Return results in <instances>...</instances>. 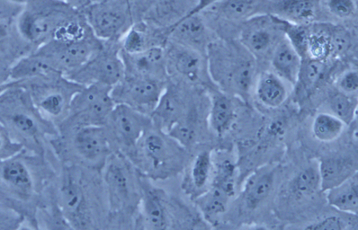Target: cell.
Returning a JSON list of instances; mask_svg holds the SVG:
<instances>
[{
	"label": "cell",
	"instance_id": "13",
	"mask_svg": "<svg viewBox=\"0 0 358 230\" xmlns=\"http://www.w3.org/2000/svg\"><path fill=\"white\" fill-rule=\"evenodd\" d=\"M165 52L169 78L191 85H203L211 81L206 55L169 41Z\"/></svg>",
	"mask_w": 358,
	"mask_h": 230
},
{
	"label": "cell",
	"instance_id": "19",
	"mask_svg": "<svg viewBox=\"0 0 358 230\" xmlns=\"http://www.w3.org/2000/svg\"><path fill=\"white\" fill-rule=\"evenodd\" d=\"M124 75L145 77L167 81L165 47H154L137 54H127L121 50Z\"/></svg>",
	"mask_w": 358,
	"mask_h": 230
},
{
	"label": "cell",
	"instance_id": "9",
	"mask_svg": "<svg viewBox=\"0 0 358 230\" xmlns=\"http://www.w3.org/2000/svg\"><path fill=\"white\" fill-rule=\"evenodd\" d=\"M124 76L120 43L104 42L85 64L66 76L82 86L101 84L114 87Z\"/></svg>",
	"mask_w": 358,
	"mask_h": 230
},
{
	"label": "cell",
	"instance_id": "4",
	"mask_svg": "<svg viewBox=\"0 0 358 230\" xmlns=\"http://www.w3.org/2000/svg\"><path fill=\"white\" fill-rule=\"evenodd\" d=\"M80 11L59 0H29L16 21L19 36L34 51L55 38Z\"/></svg>",
	"mask_w": 358,
	"mask_h": 230
},
{
	"label": "cell",
	"instance_id": "1",
	"mask_svg": "<svg viewBox=\"0 0 358 230\" xmlns=\"http://www.w3.org/2000/svg\"><path fill=\"white\" fill-rule=\"evenodd\" d=\"M0 123L25 152L45 158L47 138L57 127L36 108L24 88L8 82L0 94Z\"/></svg>",
	"mask_w": 358,
	"mask_h": 230
},
{
	"label": "cell",
	"instance_id": "17",
	"mask_svg": "<svg viewBox=\"0 0 358 230\" xmlns=\"http://www.w3.org/2000/svg\"><path fill=\"white\" fill-rule=\"evenodd\" d=\"M174 141L165 132L157 128L155 131L151 127L142 136L134 152L145 161L150 172L162 173L176 154Z\"/></svg>",
	"mask_w": 358,
	"mask_h": 230
},
{
	"label": "cell",
	"instance_id": "12",
	"mask_svg": "<svg viewBox=\"0 0 358 230\" xmlns=\"http://www.w3.org/2000/svg\"><path fill=\"white\" fill-rule=\"evenodd\" d=\"M167 81L145 77L125 76L112 88L115 104H124L150 117L165 92Z\"/></svg>",
	"mask_w": 358,
	"mask_h": 230
},
{
	"label": "cell",
	"instance_id": "18",
	"mask_svg": "<svg viewBox=\"0 0 358 230\" xmlns=\"http://www.w3.org/2000/svg\"><path fill=\"white\" fill-rule=\"evenodd\" d=\"M218 38L201 13L186 16L168 31V41L206 55Z\"/></svg>",
	"mask_w": 358,
	"mask_h": 230
},
{
	"label": "cell",
	"instance_id": "40",
	"mask_svg": "<svg viewBox=\"0 0 358 230\" xmlns=\"http://www.w3.org/2000/svg\"><path fill=\"white\" fill-rule=\"evenodd\" d=\"M310 25L296 24L288 22H285V38L289 41L302 59L308 57Z\"/></svg>",
	"mask_w": 358,
	"mask_h": 230
},
{
	"label": "cell",
	"instance_id": "5",
	"mask_svg": "<svg viewBox=\"0 0 358 230\" xmlns=\"http://www.w3.org/2000/svg\"><path fill=\"white\" fill-rule=\"evenodd\" d=\"M10 83L24 88L42 116L56 127L66 119L71 100L84 87L70 81L65 76Z\"/></svg>",
	"mask_w": 358,
	"mask_h": 230
},
{
	"label": "cell",
	"instance_id": "7",
	"mask_svg": "<svg viewBox=\"0 0 358 230\" xmlns=\"http://www.w3.org/2000/svg\"><path fill=\"white\" fill-rule=\"evenodd\" d=\"M112 87L101 84L84 86L71 100L62 131L85 126H104L115 107Z\"/></svg>",
	"mask_w": 358,
	"mask_h": 230
},
{
	"label": "cell",
	"instance_id": "22",
	"mask_svg": "<svg viewBox=\"0 0 358 230\" xmlns=\"http://www.w3.org/2000/svg\"><path fill=\"white\" fill-rule=\"evenodd\" d=\"M270 14L292 24L322 22L321 0H271Z\"/></svg>",
	"mask_w": 358,
	"mask_h": 230
},
{
	"label": "cell",
	"instance_id": "39",
	"mask_svg": "<svg viewBox=\"0 0 358 230\" xmlns=\"http://www.w3.org/2000/svg\"><path fill=\"white\" fill-rule=\"evenodd\" d=\"M196 122L193 113H185L166 134L181 147H189L194 143L196 138Z\"/></svg>",
	"mask_w": 358,
	"mask_h": 230
},
{
	"label": "cell",
	"instance_id": "20",
	"mask_svg": "<svg viewBox=\"0 0 358 230\" xmlns=\"http://www.w3.org/2000/svg\"><path fill=\"white\" fill-rule=\"evenodd\" d=\"M195 6V0H151L139 21L169 31L189 15Z\"/></svg>",
	"mask_w": 358,
	"mask_h": 230
},
{
	"label": "cell",
	"instance_id": "28",
	"mask_svg": "<svg viewBox=\"0 0 358 230\" xmlns=\"http://www.w3.org/2000/svg\"><path fill=\"white\" fill-rule=\"evenodd\" d=\"M321 190L327 192L357 173L356 164L350 159L329 157L318 164Z\"/></svg>",
	"mask_w": 358,
	"mask_h": 230
},
{
	"label": "cell",
	"instance_id": "34",
	"mask_svg": "<svg viewBox=\"0 0 358 230\" xmlns=\"http://www.w3.org/2000/svg\"><path fill=\"white\" fill-rule=\"evenodd\" d=\"M231 196L227 191L211 185L210 187L196 199V206L206 220L213 223L225 213Z\"/></svg>",
	"mask_w": 358,
	"mask_h": 230
},
{
	"label": "cell",
	"instance_id": "27",
	"mask_svg": "<svg viewBox=\"0 0 358 230\" xmlns=\"http://www.w3.org/2000/svg\"><path fill=\"white\" fill-rule=\"evenodd\" d=\"M254 90L257 100L270 108L281 107L288 97L285 82L273 71H264L257 76Z\"/></svg>",
	"mask_w": 358,
	"mask_h": 230
},
{
	"label": "cell",
	"instance_id": "16",
	"mask_svg": "<svg viewBox=\"0 0 358 230\" xmlns=\"http://www.w3.org/2000/svg\"><path fill=\"white\" fill-rule=\"evenodd\" d=\"M106 124L122 146L134 150L146 131L153 125L150 117L120 103L115 105Z\"/></svg>",
	"mask_w": 358,
	"mask_h": 230
},
{
	"label": "cell",
	"instance_id": "46",
	"mask_svg": "<svg viewBox=\"0 0 358 230\" xmlns=\"http://www.w3.org/2000/svg\"><path fill=\"white\" fill-rule=\"evenodd\" d=\"M220 1H221V0H195V8L189 15L201 13L205 10H207L210 6Z\"/></svg>",
	"mask_w": 358,
	"mask_h": 230
},
{
	"label": "cell",
	"instance_id": "11",
	"mask_svg": "<svg viewBox=\"0 0 358 230\" xmlns=\"http://www.w3.org/2000/svg\"><path fill=\"white\" fill-rule=\"evenodd\" d=\"M285 24L284 20L271 14L256 16L241 25L238 40L259 65L270 60L275 48L285 38Z\"/></svg>",
	"mask_w": 358,
	"mask_h": 230
},
{
	"label": "cell",
	"instance_id": "45",
	"mask_svg": "<svg viewBox=\"0 0 358 230\" xmlns=\"http://www.w3.org/2000/svg\"><path fill=\"white\" fill-rule=\"evenodd\" d=\"M10 34L7 26L2 21H0V64L11 66L4 63L3 57L8 52L10 45Z\"/></svg>",
	"mask_w": 358,
	"mask_h": 230
},
{
	"label": "cell",
	"instance_id": "43",
	"mask_svg": "<svg viewBox=\"0 0 358 230\" xmlns=\"http://www.w3.org/2000/svg\"><path fill=\"white\" fill-rule=\"evenodd\" d=\"M24 148L15 143L5 127L0 123V160L22 152Z\"/></svg>",
	"mask_w": 358,
	"mask_h": 230
},
{
	"label": "cell",
	"instance_id": "24",
	"mask_svg": "<svg viewBox=\"0 0 358 230\" xmlns=\"http://www.w3.org/2000/svg\"><path fill=\"white\" fill-rule=\"evenodd\" d=\"M268 64L273 72L278 76L284 82L294 87L296 85L302 59L285 38L274 50Z\"/></svg>",
	"mask_w": 358,
	"mask_h": 230
},
{
	"label": "cell",
	"instance_id": "49",
	"mask_svg": "<svg viewBox=\"0 0 358 230\" xmlns=\"http://www.w3.org/2000/svg\"><path fill=\"white\" fill-rule=\"evenodd\" d=\"M7 2H10L14 4L24 5L29 0H6Z\"/></svg>",
	"mask_w": 358,
	"mask_h": 230
},
{
	"label": "cell",
	"instance_id": "48",
	"mask_svg": "<svg viewBox=\"0 0 358 230\" xmlns=\"http://www.w3.org/2000/svg\"><path fill=\"white\" fill-rule=\"evenodd\" d=\"M59 1L64 2L80 11L92 0H59Z\"/></svg>",
	"mask_w": 358,
	"mask_h": 230
},
{
	"label": "cell",
	"instance_id": "35",
	"mask_svg": "<svg viewBox=\"0 0 358 230\" xmlns=\"http://www.w3.org/2000/svg\"><path fill=\"white\" fill-rule=\"evenodd\" d=\"M322 22L357 24V0H321Z\"/></svg>",
	"mask_w": 358,
	"mask_h": 230
},
{
	"label": "cell",
	"instance_id": "23",
	"mask_svg": "<svg viewBox=\"0 0 358 230\" xmlns=\"http://www.w3.org/2000/svg\"><path fill=\"white\" fill-rule=\"evenodd\" d=\"M180 94L176 85L167 83L164 93L150 118L156 128L166 132L185 114Z\"/></svg>",
	"mask_w": 358,
	"mask_h": 230
},
{
	"label": "cell",
	"instance_id": "36",
	"mask_svg": "<svg viewBox=\"0 0 358 230\" xmlns=\"http://www.w3.org/2000/svg\"><path fill=\"white\" fill-rule=\"evenodd\" d=\"M345 124L330 113H321L313 120V136L322 143H331L343 134Z\"/></svg>",
	"mask_w": 358,
	"mask_h": 230
},
{
	"label": "cell",
	"instance_id": "15",
	"mask_svg": "<svg viewBox=\"0 0 358 230\" xmlns=\"http://www.w3.org/2000/svg\"><path fill=\"white\" fill-rule=\"evenodd\" d=\"M70 131L71 150L80 161L94 166L106 161L110 144L104 126H85Z\"/></svg>",
	"mask_w": 358,
	"mask_h": 230
},
{
	"label": "cell",
	"instance_id": "42",
	"mask_svg": "<svg viewBox=\"0 0 358 230\" xmlns=\"http://www.w3.org/2000/svg\"><path fill=\"white\" fill-rule=\"evenodd\" d=\"M336 90L349 95H355L358 90V72L356 69L345 71L338 78Z\"/></svg>",
	"mask_w": 358,
	"mask_h": 230
},
{
	"label": "cell",
	"instance_id": "8",
	"mask_svg": "<svg viewBox=\"0 0 358 230\" xmlns=\"http://www.w3.org/2000/svg\"><path fill=\"white\" fill-rule=\"evenodd\" d=\"M271 0H221L201 14L218 38H236L245 22L270 14Z\"/></svg>",
	"mask_w": 358,
	"mask_h": 230
},
{
	"label": "cell",
	"instance_id": "41",
	"mask_svg": "<svg viewBox=\"0 0 358 230\" xmlns=\"http://www.w3.org/2000/svg\"><path fill=\"white\" fill-rule=\"evenodd\" d=\"M26 222L23 215L0 203V230L20 229Z\"/></svg>",
	"mask_w": 358,
	"mask_h": 230
},
{
	"label": "cell",
	"instance_id": "38",
	"mask_svg": "<svg viewBox=\"0 0 358 230\" xmlns=\"http://www.w3.org/2000/svg\"><path fill=\"white\" fill-rule=\"evenodd\" d=\"M329 108L332 113L346 125L356 120L357 101L355 95H349L336 90L330 94Z\"/></svg>",
	"mask_w": 358,
	"mask_h": 230
},
{
	"label": "cell",
	"instance_id": "6",
	"mask_svg": "<svg viewBox=\"0 0 358 230\" xmlns=\"http://www.w3.org/2000/svg\"><path fill=\"white\" fill-rule=\"evenodd\" d=\"M134 7L133 0H92L80 13L98 39L120 43L137 22Z\"/></svg>",
	"mask_w": 358,
	"mask_h": 230
},
{
	"label": "cell",
	"instance_id": "21",
	"mask_svg": "<svg viewBox=\"0 0 358 230\" xmlns=\"http://www.w3.org/2000/svg\"><path fill=\"white\" fill-rule=\"evenodd\" d=\"M104 180L111 210L117 213L129 207L133 187L128 168L120 161L113 159L106 168Z\"/></svg>",
	"mask_w": 358,
	"mask_h": 230
},
{
	"label": "cell",
	"instance_id": "29",
	"mask_svg": "<svg viewBox=\"0 0 358 230\" xmlns=\"http://www.w3.org/2000/svg\"><path fill=\"white\" fill-rule=\"evenodd\" d=\"M141 213L146 229H168L169 220L167 208L158 190L153 188L145 189L141 201Z\"/></svg>",
	"mask_w": 358,
	"mask_h": 230
},
{
	"label": "cell",
	"instance_id": "2",
	"mask_svg": "<svg viewBox=\"0 0 358 230\" xmlns=\"http://www.w3.org/2000/svg\"><path fill=\"white\" fill-rule=\"evenodd\" d=\"M206 57L213 85L224 93L248 99L259 65L243 44L236 38H217L210 44Z\"/></svg>",
	"mask_w": 358,
	"mask_h": 230
},
{
	"label": "cell",
	"instance_id": "26",
	"mask_svg": "<svg viewBox=\"0 0 358 230\" xmlns=\"http://www.w3.org/2000/svg\"><path fill=\"white\" fill-rule=\"evenodd\" d=\"M275 170L261 168L250 175L245 183L243 199L249 209L255 210L270 196L275 182Z\"/></svg>",
	"mask_w": 358,
	"mask_h": 230
},
{
	"label": "cell",
	"instance_id": "33",
	"mask_svg": "<svg viewBox=\"0 0 358 230\" xmlns=\"http://www.w3.org/2000/svg\"><path fill=\"white\" fill-rule=\"evenodd\" d=\"M330 62L310 58L302 59L298 81L294 87L307 94L316 90L330 73Z\"/></svg>",
	"mask_w": 358,
	"mask_h": 230
},
{
	"label": "cell",
	"instance_id": "44",
	"mask_svg": "<svg viewBox=\"0 0 358 230\" xmlns=\"http://www.w3.org/2000/svg\"><path fill=\"white\" fill-rule=\"evenodd\" d=\"M344 221L336 216H331L309 225L306 229L313 230H342L345 229Z\"/></svg>",
	"mask_w": 358,
	"mask_h": 230
},
{
	"label": "cell",
	"instance_id": "47",
	"mask_svg": "<svg viewBox=\"0 0 358 230\" xmlns=\"http://www.w3.org/2000/svg\"><path fill=\"white\" fill-rule=\"evenodd\" d=\"M10 66L0 64V94L4 91L6 84L10 82Z\"/></svg>",
	"mask_w": 358,
	"mask_h": 230
},
{
	"label": "cell",
	"instance_id": "25",
	"mask_svg": "<svg viewBox=\"0 0 358 230\" xmlns=\"http://www.w3.org/2000/svg\"><path fill=\"white\" fill-rule=\"evenodd\" d=\"M213 171L214 164L212 154L208 150H204L194 159L187 177L185 180L183 189L194 200L198 199L210 187Z\"/></svg>",
	"mask_w": 358,
	"mask_h": 230
},
{
	"label": "cell",
	"instance_id": "37",
	"mask_svg": "<svg viewBox=\"0 0 358 230\" xmlns=\"http://www.w3.org/2000/svg\"><path fill=\"white\" fill-rule=\"evenodd\" d=\"M292 192L299 197H310L321 190L318 164H310L301 171L292 182Z\"/></svg>",
	"mask_w": 358,
	"mask_h": 230
},
{
	"label": "cell",
	"instance_id": "3",
	"mask_svg": "<svg viewBox=\"0 0 358 230\" xmlns=\"http://www.w3.org/2000/svg\"><path fill=\"white\" fill-rule=\"evenodd\" d=\"M23 150L11 157L0 160V187L12 208L23 215L26 222L38 228L40 205V171H35L44 162L43 157Z\"/></svg>",
	"mask_w": 358,
	"mask_h": 230
},
{
	"label": "cell",
	"instance_id": "31",
	"mask_svg": "<svg viewBox=\"0 0 358 230\" xmlns=\"http://www.w3.org/2000/svg\"><path fill=\"white\" fill-rule=\"evenodd\" d=\"M235 116L234 105L229 94L218 89L212 96L209 124L215 134H227Z\"/></svg>",
	"mask_w": 358,
	"mask_h": 230
},
{
	"label": "cell",
	"instance_id": "14",
	"mask_svg": "<svg viewBox=\"0 0 358 230\" xmlns=\"http://www.w3.org/2000/svg\"><path fill=\"white\" fill-rule=\"evenodd\" d=\"M57 203L71 229L87 226L88 208L85 191L70 168H66L62 174Z\"/></svg>",
	"mask_w": 358,
	"mask_h": 230
},
{
	"label": "cell",
	"instance_id": "10",
	"mask_svg": "<svg viewBox=\"0 0 358 230\" xmlns=\"http://www.w3.org/2000/svg\"><path fill=\"white\" fill-rule=\"evenodd\" d=\"M103 43L92 31L83 38L52 40L34 51L66 76L85 64Z\"/></svg>",
	"mask_w": 358,
	"mask_h": 230
},
{
	"label": "cell",
	"instance_id": "30",
	"mask_svg": "<svg viewBox=\"0 0 358 230\" xmlns=\"http://www.w3.org/2000/svg\"><path fill=\"white\" fill-rule=\"evenodd\" d=\"M333 23L317 22L310 25L308 58L324 62L333 60Z\"/></svg>",
	"mask_w": 358,
	"mask_h": 230
},
{
	"label": "cell",
	"instance_id": "32",
	"mask_svg": "<svg viewBox=\"0 0 358 230\" xmlns=\"http://www.w3.org/2000/svg\"><path fill=\"white\" fill-rule=\"evenodd\" d=\"M327 192V199L330 206L344 212V213L357 215L358 180L357 173Z\"/></svg>",
	"mask_w": 358,
	"mask_h": 230
}]
</instances>
